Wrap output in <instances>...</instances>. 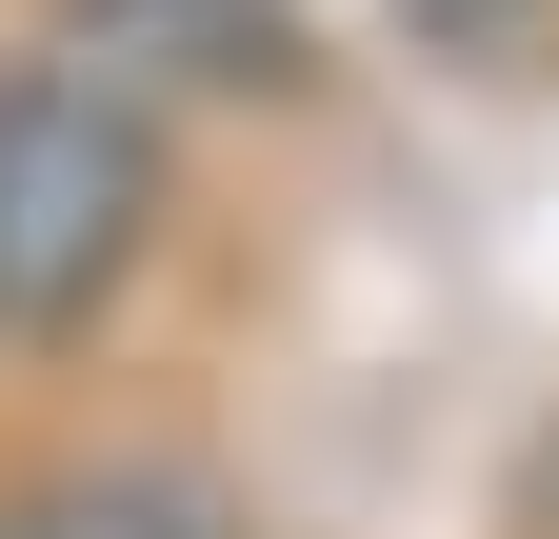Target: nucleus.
<instances>
[{
    "mask_svg": "<svg viewBox=\"0 0 559 539\" xmlns=\"http://www.w3.org/2000/svg\"><path fill=\"white\" fill-rule=\"evenodd\" d=\"M160 240V100L81 40L0 60V340H81Z\"/></svg>",
    "mask_w": 559,
    "mask_h": 539,
    "instance_id": "1",
    "label": "nucleus"
},
{
    "mask_svg": "<svg viewBox=\"0 0 559 539\" xmlns=\"http://www.w3.org/2000/svg\"><path fill=\"white\" fill-rule=\"evenodd\" d=\"M81 60H100V81H221V100H280V81H300V0H81Z\"/></svg>",
    "mask_w": 559,
    "mask_h": 539,
    "instance_id": "2",
    "label": "nucleus"
},
{
    "mask_svg": "<svg viewBox=\"0 0 559 539\" xmlns=\"http://www.w3.org/2000/svg\"><path fill=\"white\" fill-rule=\"evenodd\" d=\"M0 539H221V500L200 480H40Z\"/></svg>",
    "mask_w": 559,
    "mask_h": 539,
    "instance_id": "3",
    "label": "nucleus"
}]
</instances>
